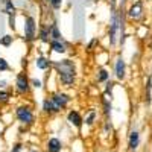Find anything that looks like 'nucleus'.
<instances>
[{
    "label": "nucleus",
    "instance_id": "25",
    "mask_svg": "<svg viewBox=\"0 0 152 152\" xmlns=\"http://www.w3.org/2000/svg\"><path fill=\"white\" fill-rule=\"evenodd\" d=\"M17 18H18V14H14V15H8L6 17V26L9 31H12V34L17 32Z\"/></svg>",
    "mask_w": 152,
    "mask_h": 152
},
{
    "label": "nucleus",
    "instance_id": "32",
    "mask_svg": "<svg viewBox=\"0 0 152 152\" xmlns=\"http://www.w3.org/2000/svg\"><path fill=\"white\" fill-rule=\"evenodd\" d=\"M11 152H23V143H15V145H12Z\"/></svg>",
    "mask_w": 152,
    "mask_h": 152
},
{
    "label": "nucleus",
    "instance_id": "29",
    "mask_svg": "<svg viewBox=\"0 0 152 152\" xmlns=\"http://www.w3.org/2000/svg\"><path fill=\"white\" fill-rule=\"evenodd\" d=\"M102 108H104V114L108 117L111 114V102L108 97H102Z\"/></svg>",
    "mask_w": 152,
    "mask_h": 152
},
{
    "label": "nucleus",
    "instance_id": "13",
    "mask_svg": "<svg viewBox=\"0 0 152 152\" xmlns=\"http://www.w3.org/2000/svg\"><path fill=\"white\" fill-rule=\"evenodd\" d=\"M111 79V72L105 66H97L94 70V82L96 84H105Z\"/></svg>",
    "mask_w": 152,
    "mask_h": 152
},
{
    "label": "nucleus",
    "instance_id": "6",
    "mask_svg": "<svg viewBox=\"0 0 152 152\" xmlns=\"http://www.w3.org/2000/svg\"><path fill=\"white\" fill-rule=\"evenodd\" d=\"M49 97L52 99V102H53V105H55L58 114H59L61 111L67 110L69 105L73 102V96H72L69 91H66L64 88H56V90L50 91Z\"/></svg>",
    "mask_w": 152,
    "mask_h": 152
},
{
    "label": "nucleus",
    "instance_id": "31",
    "mask_svg": "<svg viewBox=\"0 0 152 152\" xmlns=\"http://www.w3.org/2000/svg\"><path fill=\"white\" fill-rule=\"evenodd\" d=\"M96 46H99V40H97V38H91V40L87 43V46H85V47H87V50H88V52H91V50L97 49Z\"/></svg>",
    "mask_w": 152,
    "mask_h": 152
},
{
    "label": "nucleus",
    "instance_id": "3",
    "mask_svg": "<svg viewBox=\"0 0 152 152\" xmlns=\"http://www.w3.org/2000/svg\"><path fill=\"white\" fill-rule=\"evenodd\" d=\"M40 28V21L34 12H23L21 14V40L26 44L37 43V34Z\"/></svg>",
    "mask_w": 152,
    "mask_h": 152
},
{
    "label": "nucleus",
    "instance_id": "28",
    "mask_svg": "<svg viewBox=\"0 0 152 152\" xmlns=\"http://www.w3.org/2000/svg\"><path fill=\"white\" fill-rule=\"evenodd\" d=\"M104 85H105V87H104V94H105V96H110V99H113V90H114V85H116V82L110 79V81H107Z\"/></svg>",
    "mask_w": 152,
    "mask_h": 152
},
{
    "label": "nucleus",
    "instance_id": "27",
    "mask_svg": "<svg viewBox=\"0 0 152 152\" xmlns=\"http://www.w3.org/2000/svg\"><path fill=\"white\" fill-rule=\"evenodd\" d=\"M145 99H146V104L151 105V102H152V78L151 76L146 81V96H145Z\"/></svg>",
    "mask_w": 152,
    "mask_h": 152
},
{
    "label": "nucleus",
    "instance_id": "4",
    "mask_svg": "<svg viewBox=\"0 0 152 152\" xmlns=\"http://www.w3.org/2000/svg\"><path fill=\"white\" fill-rule=\"evenodd\" d=\"M12 91H14V96H18V97L31 96L32 87H31V75L28 70L21 69L20 72L15 73L14 81H12Z\"/></svg>",
    "mask_w": 152,
    "mask_h": 152
},
{
    "label": "nucleus",
    "instance_id": "9",
    "mask_svg": "<svg viewBox=\"0 0 152 152\" xmlns=\"http://www.w3.org/2000/svg\"><path fill=\"white\" fill-rule=\"evenodd\" d=\"M32 64H34V67L37 70H40V72H50L52 70V64H53V58H50L44 52H40V53H37L34 56Z\"/></svg>",
    "mask_w": 152,
    "mask_h": 152
},
{
    "label": "nucleus",
    "instance_id": "1",
    "mask_svg": "<svg viewBox=\"0 0 152 152\" xmlns=\"http://www.w3.org/2000/svg\"><path fill=\"white\" fill-rule=\"evenodd\" d=\"M52 72L56 78V84L61 88H64V90H69V88H73L78 85L79 69H78L76 59L70 56H62V58L53 59Z\"/></svg>",
    "mask_w": 152,
    "mask_h": 152
},
{
    "label": "nucleus",
    "instance_id": "2",
    "mask_svg": "<svg viewBox=\"0 0 152 152\" xmlns=\"http://www.w3.org/2000/svg\"><path fill=\"white\" fill-rule=\"evenodd\" d=\"M125 11L123 6L119 8H111V15L107 28V38H108V46L114 49L117 44L123 46L125 43Z\"/></svg>",
    "mask_w": 152,
    "mask_h": 152
},
{
    "label": "nucleus",
    "instance_id": "26",
    "mask_svg": "<svg viewBox=\"0 0 152 152\" xmlns=\"http://www.w3.org/2000/svg\"><path fill=\"white\" fill-rule=\"evenodd\" d=\"M8 72H12V66L9 64V61L5 56H0V76Z\"/></svg>",
    "mask_w": 152,
    "mask_h": 152
},
{
    "label": "nucleus",
    "instance_id": "5",
    "mask_svg": "<svg viewBox=\"0 0 152 152\" xmlns=\"http://www.w3.org/2000/svg\"><path fill=\"white\" fill-rule=\"evenodd\" d=\"M14 117L23 126H32V125H35V111H34V107L26 104V102L18 104L14 108Z\"/></svg>",
    "mask_w": 152,
    "mask_h": 152
},
{
    "label": "nucleus",
    "instance_id": "7",
    "mask_svg": "<svg viewBox=\"0 0 152 152\" xmlns=\"http://www.w3.org/2000/svg\"><path fill=\"white\" fill-rule=\"evenodd\" d=\"M70 49H72V44L66 40V38H62V40H50V43L47 46L49 53L50 55H58L59 58L67 56L70 53Z\"/></svg>",
    "mask_w": 152,
    "mask_h": 152
},
{
    "label": "nucleus",
    "instance_id": "14",
    "mask_svg": "<svg viewBox=\"0 0 152 152\" xmlns=\"http://www.w3.org/2000/svg\"><path fill=\"white\" fill-rule=\"evenodd\" d=\"M47 23V28H49V35H50V40H62L64 35H62L61 29H59V24L56 21V18H50Z\"/></svg>",
    "mask_w": 152,
    "mask_h": 152
},
{
    "label": "nucleus",
    "instance_id": "20",
    "mask_svg": "<svg viewBox=\"0 0 152 152\" xmlns=\"http://www.w3.org/2000/svg\"><path fill=\"white\" fill-rule=\"evenodd\" d=\"M12 97H14V91L12 88H5V90H0V107H6L12 102Z\"/></svg>",
    "mask_w": 152,
    "mask_h": 152
},
{
    "label": "nucleus",
    "instance_id": "8",
    "mask_svg": "<svg viewBox=\"0 0 152 152\" xmlns=\"http://www.w3.org/2000/svg\"><path fill=\"white\" fill-rule=\"evenodd\" d=\"M125 14L126 18L132 21H140L145 15V0H132Z\"/></svg>",
    "mask_w": 152,
    "mask_h": 152
},
{
    "label": "nucleus",
    "instance_id": "15",
    "mask_svg": "<svg viewBox=\"0 0 152 152\" xmlns=\"http://www.w3.org/2000/svg\"><path fill=\"white\" fill-rule=\"evenodd\" d=\"M0 14H3L6 17L18 14V9L14 3V0H0Z\"/></svg>",
    "mask_w": 152,
    "mask_h": 152
},
{
    "label": "nucleus",
    "instance_id": "18",
    "mask_svg": "<svg viewBox=\"0 0 152 152\" xmlns=\"http://www.w3.org/2000/svg\"><path fill=\"white\" fill-rule=\"evenodd\" d=\"M97 117H99V113L96 108H88L84 114V125L87 126H93L96 122H97Z\"/></svg>",
    "mask_w": 152,
    "mask_h": 152
},
{
    "label": "nucleus",
    "instance_id": "16",
    "mask_svg": "<svg viewBox=\"0 0 152 152\" xmlns=\"http://www.w3.org/2000/svg\"><path fill=\"white\" fill-rule=\"evenodd\" d=\"M64 145L58 137H49L46 140V152H61Z\"/></svg>",
    "mask_w": 152,
    "mask_h": 152
},
{
    "label": "nucleus",
    "instance_id": "33",
    "mask_svg": "<svg viewBox=\"0 0 152 152\" xmlns=\"http://www.w3.org/2000/svg\"><path fill=\"white\" fill-rule=\"evenodd\" d=\"M3 131H5V129H3V125H2V123H0V137H2V135H3Z\"/></svg>",
    "mask_w": 152,
    "mask_h": 152
},
{
    "label": "nucleus",
    "instance_id": "23",
    "mask_svg": "<svg viewBox=\"0 0 152 152\" xmlns=\"http://www.w3.org/2000/svg\"><path fill=\"white\" fill-rule=\"evenodd\" d=\"M44 3L52 12H59L64 6V0H44Z\"/></svg>",
    "mask_w": 152,
    "mask_h": 152
},
{
    "label": "nucleus",
    "instance_id": "21",
    "mask_svg": "<svg viewBox=\"0 0 152 152\" xmlns=\"http://www.w3.org/2000/svg\"><path fill=\"white\" fill-rule=\"evenodd\" d=\"M128 146L131 151H137L140 146V132L138 131H131L129 138H128Z\"/></svg>",
    "mask_w": 152,
    "mask_h": 152
},
{
    "label": "nucleus",
    "instance_id": "17",
    "mask_svg": "<svg viewBox=\"0 0 152 152\" xmlns=\"http://www.w3.org/2000/svg\"><path fill=\"white\" fill-rule=\"evenodd\" d=\"M41 113L46 114V116H55V114H58L56 108H55V105L52 102V99H50L49 96H46L41 100Z\"/></svg>",
    "mask_w": 152,
    "mask_h": 152
},
{
    "label": "nucleus",
    "instance_id": "30",
    "mask_svg": "<svg viewBox=\"0 0 152 152\" xmlns=\"http://www.w3.org/2000/svg\"><path fill=\"white\" fill-rule=\"evenodd\" d=\"M5 88H12L11 79L9 78H2V76H0V90H5Z\"/></svg>",
    "mask_w": 152,
    "mask_h": 152
},
{
    "label": "nucleus",
    "instance_id": "12",
    "mask_svg": "<svg viewBox=\"0 0 152 152\" xmlns=\"http://www.w3.org/2000/svg\"><path fill=\"white\" fill-rule=\"evenodd\" d=\"M37 43L46 47L50 43V35H49V28H47V23L41 21L40 23V28H38V34H37Z\"/></svg>",
    "mask_w": 152,
    "mask_h": 152
},
{
    "label": "nucleus",
    "instance_id": "10",
    "mask_svg": "<svg viewBox=\"0 0 152 152\" xmlns=\"http://www.w3.org/2000/svg\"><path fill=\"white\" fill-rule=\"evenodd\" d=\"M126 61L123 59V56H116L114 58V61H113V76L116 78V81H119V82H122V81H125L126 79Z\"/></svg>",
    "mask_w": 152,
    "mask_h": 152
},
{
    "label": "nucleus",
    "instance_id": "24",
    "mask_svg": "<svg viewBox=\"0 0 152 152\" xmlns=\"http://www.w3.org/2000/svg\"><path fill=\"white\" fill-rule=\"evenodd\" d=\"M44 79L40 78V76H31V87H32V90L35 91H41L43 88H44Z\"/></svg>",
    "mask_w": 152,
    "mask_h": 152
},
{
    "label": "nucleus",
    "instance_id": "19",
    "mask_svg": "<svg viewBox=\"0 0 152 152\" xmlns=\"http://www.w3.org/2000/svg\"><path fill=\"white\" fill-rule=\"evenodd\" d=\"M14 43H15V34L5 32L3 35H0V47L9 49V47H12V44H14Z\"/></svg>",
    "mask_w": 152,
    "mask_h": 152
},
{
    "label": "nucleus",
    "instance_id": "22",
    "mask_svg": "<svg viewBox=\"0 0 152 152\" xmlns=\"http://www.w3.org/2000/svg\"><path fill=\"white\" fill-rule=\"evenodd\" d=\"M14 3H15L17 9L23 11V12H32L31 6H35V3L32 0H14Z\"/></svg>",
    "mask_w": 152,
    "mask_h": 152
},
{
    "label": "nucleus",
    "instance_id": "11",
    "mask_svg": "<svg viewBox=\"0 0 152 152\" xmlns=\"http://www.w3.org/2000/svg\"><path fill=\"white\" fill-rule=\"evenodd\" d=\"M66 120L70 126H73L76 129H81L84 126V116L78 108H70L66 114Z\"/></svg>",
    "mask_w": 152,
    "mask_h": 152
}]
</instances>
